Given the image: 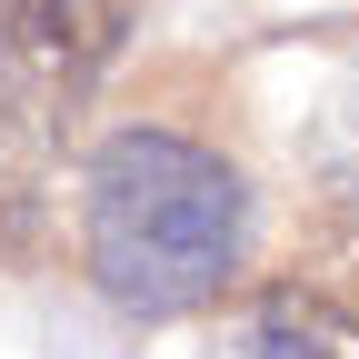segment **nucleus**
Segmentation results:
<instances>
[{"mask_svg": "<svg viewBox=\"0 0 359 359\" xmlns=\"http://www.w3.org/2000/svg\"><path fill=\"white\" fill-rule=\"evenodd\" d=\"M80 259L130 320L210 309L250 259V180L180 130H120L80 190Z\"/></svg>", "mask_w": 359, "mask_h": 359, "instance_id": "f257e3e1", "label": "nucleus"}, {"mask_svg": "<svg viewBox=\"0 0 359 359\" xmlns=\"http://www.w3.org/2000/svg\"><path fill=\"white\" fill-rule=\"evenodd\" d=\"M299 170H309V210H320V240L339 250V269L359 280V60L330 70L320 110L299 130Z\"/></svg>", "mask_w": 359, "mask_h": 359, "instance_id": "20e7f679", "label": "nucleus"}, {"mask_svg": "<svg viewBox=\"0 0 359 359\" xmlns=\"http://www.w3.org/2000/svg\"><path fill=\"white\" fill-rule=\"evenodd\" d=\"M210 359H359V309L320 280H269L219 309Z\"/></svg>", "mask_w": 359, "mask_h": 359, "instance_id": "7ed1b4c3", "label": "nucleus"}, {"mask_svg": "<svg viewBox=\"0 0 359 359\" xmlns=\"http://www.w3.org/2000/svg\"><path fill=\"white\" fill-rule=\"evenodd\" d=\"M140 0H0V140L50 160L90 90L110 80Z\"/></svg>", "mask_w": 359, "mask_h": 359, "instance_id": "f03ea898", "label": "nucleus"}]
</instances>
